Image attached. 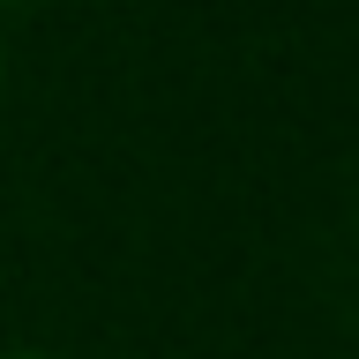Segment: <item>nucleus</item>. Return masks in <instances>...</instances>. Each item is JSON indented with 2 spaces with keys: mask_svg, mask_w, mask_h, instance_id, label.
<instances>
[{
  "mask_svg": "<svg viewBox=\"0 0 359 359\" xmlns=\"http://www.w3.org/2000/svg\"><path fill=\"white\" fill-rule=\"evenodd\" d=\"M0 90H8V30H0Z\"/></svg>",
  "mask_w": 359,
  "mask_h": 359,
  "instance_id": "nucleus-1",
  "label": "nucleus"
},
{
  "mask_svg": "<svg viewBox=\"0 0 359 359\" xmlns=\"http://www.w3.org/2000/svg\"><path fill=\"white\" fill-rule=\"evenodd\" d=\"M0 359H53V352H0Z\"/></svg>",
  "mask_w": 359,
  "mask_h": 359,
  "instance_id": "nucleus-2",
  "label": "nucleus"
},
{
  "mask_svg": "<svg viewBox=\"0 0 359 359\" xmlns=\"http://www.w3.org/2000/svg\"><path fill=\"white\" fill-rule=\"evenodd\" d=\"M0 8H38V0H0Z\"/></svg>",
  "mask_w": 359,
  "mask_h": 359,
  "instance_id": "nucleus-3",
  "label": "nucleus"
}]
</instances>
